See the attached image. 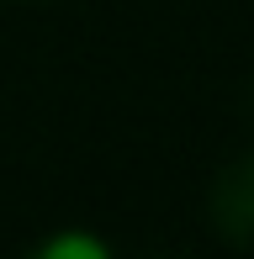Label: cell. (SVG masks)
<instances>
[{
	"mask_svg": "<svg viewBox=\"0 0 254 259\" xmlns=\"http://www.w3.org/2000/svg\"><path fill=\"white\" fill-rule=\"evenodd\" d=\"M206 217H212L217 238H228L233 249H254V154L228 164V169L212 180Z\"/></svg>",
	"mask_w": 254,
	"mask_h": 259,
	"instance_id": "1",
	"label": "cell"
},
{
	"mask_svg": "<svg viewBox=\"0 0 254 259\" xmlns=\"http://www.w3.org/2000/svg\"><path fill=\"white\" fill-rule=\"evenodd\" d=\"M37 254H48V259H101L106 243L90 238V233H64V238H48Z\"/></svg>",
	"mask_w": 254,
	"mask_h": 259,
	"instance_id": "2",
	"label": "cell"
}]
</instances>
